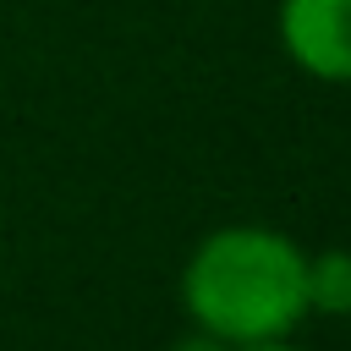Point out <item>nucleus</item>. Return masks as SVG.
<instances>
[{"label": "nucleus", "instance_id": "4", "mask_svg": "<svg viewBox=\"0 0 351 351\" xmlns=\"http://www.w3.org/2000/svg\"><path fill=\"white\" fill-rule=\"evenodd\" d=\"M236 351H296V346H285V340H247V346H236Z\"/></svg>", "mask_w": 351, "mask_h": 351}, {"label": "nucleus", "instance_id": "1", "mask_svg": "<svg viewBox=\"0 0 351 351\" xmlns=\"http://www.w3.org/2000/svg\"><path fill=\"white\" fill-rule=\"evenodd\" d=\"M186 313L225 346L280 340L307 318V252L263 225H225L197 241L181 274Z\"/></svg>", "mask_w": 351, "mask_h": 351}, {"label": "nucleus", "instance_id": "5", "mask_svg": "<svg viewBox=\"0 0 351 351\" xmlns=\"http://www.w3.org/2000/svg\"><path fill=\"white\" fill-rule=\"evenodd\" d=\"M181 351H225V340H214V335H203V340H186Z\"/></svg>", "mask_w": 351, "mask_h": 351}, {"label": "nucleus", "instance_id": "3", "mask_svg": "<svg viewBox=\"0 0 351 351\" xmlns=\"http://www.w3.org/2000/svg\"><path fill=\"white\" fill-rule=\"evenodd\" d=\"M307 313H329V318L351 313V252L346 247L307 258Z\"/></svg>", "mask_w": 351, "mask_h": 351}, {"label": "nucleus", "instance_id": "2", "mask_svg": "<svg viewBox=\"0 0 351 351\" xmlns=\"http://www.w3.org/2000/svg\"><path fill=\"white\" fill-rule=\"evenodd\" d=\"M280 44L302 71L324 82H351V0H285Z\"/></svg>", "mask_w": 351, "mask_h": 351}]
</instances>
